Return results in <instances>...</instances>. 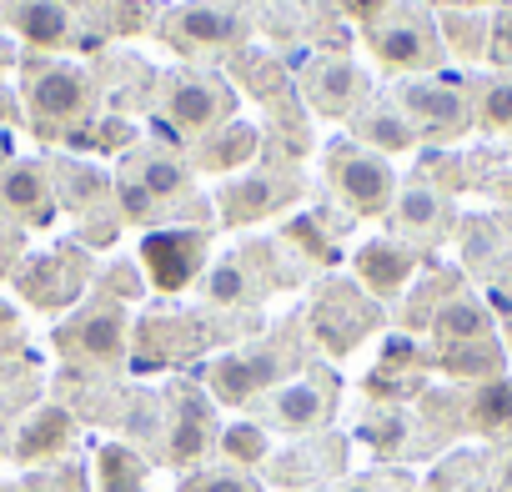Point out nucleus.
<instances>
[{
    "label": "nucleus",
    "mask_w": 512,
    "mask_h": 492,
    "mask_svg": "<svg viewBox=\"0 0 512 492\" xmlns=\"http://www.w3.org/2000/svg\"><path fill=\"white\" fill-rule=\"evenodd\" d=\"M367 36V51L382 71H397V76H427L442 66V36H437V21H427L422 11L412 6H392L382 21L362 26Z\"/></svg>",
    "instance_id": "1"
},
{
    "label": "nucleus",
    "mask_w": 512,
    "mask_h": 492,
    "mask_svg": "<svg viewBox=\"0 0 512 492\" xmlns=\"http://www.w3.org/2000/svg\"><path fill=\"white\" fill-rule=\"evenodd\" d=\"M91 76L81 66H66V61H31L26 66V116L36 131H66L76 121L91 116Z\"/></svg>",
    "instance_id": "2"
},
{
    "label": "nucleus",
    "mask_w": 512,
    "mask_h": 492,
    "mask_svg": "<svg viewBox=\"0 0 512 492\" xmlns=\"http://www.w3.org/2000/svg\"><path fill=\"white\" fill-rule=\"evenodd\" d=\"M181 196H191V171H186L181 156H171V151H136V156H126L121 181H116V201L136 221L156 216L161 206H176Z\"/></svg>",
    "instance_id": "3"
},
{
    "label": "nucleus",
    "mask_w": 512,
    "mask_h": 492,
    "mask_svg": "<svg viewBox=\"0 0 512 492\" xmlns=\"http://www.w3.org/2000/svg\"><path fill=\"white\" fill-rule=\"evenodd\" d=\"M327 171H332V191L342 196V206L352 216H382V211H392L397 171H392L387 156H377L367 146H332Z\"/></svg>",
    "instance_id": "4"
},
{
    "label": "nucleus",
    "mask_w": 512,
    "mask_h": 492,
    "mask_svg": "<svg viewBox=\"0 0 512 492\" xmlns=\"http://www.w3.org/2000/svg\"><path fill=\"white\" fill-rule=\"evenodd\" d=\"M337 412V377L312 367V372H297L287 377L277 392H267L262 402V417L272 432H287V437H307V432H322Z\"/></svg>",
    "instance_id": "5"
},
{
    "label": "nucleus",
    "mask_w": 512,
    "mask_h": 492,
    "mask_svg": "<svg viewBox=\"0 0 512 492\" xmlns=\"http://www.w3.org/2000/svg\"><path fill=\"white\" fill-rule=\"evenodd\" d=\"M397 106L402 116L412 121L417 141H457L467 126H472V101L462 86L442 81V76H412L402 91H397Z\"/></svg>",
    "instance_id": "6"
},
{
    "label": "nucleus",
    "mask_w": 512,
    "mask_h": 492,
    "mask_svg": "<svg viewBox=\"0 0 512 492\" xmlns=\"http://www.w3.org/2000/svg\"><path fill=\"white\" fill-rule=\"evenodd\" d=\"M56 347L71 357V362H86V367H116L131 347V322L116 302H91L81 307L61 332H56Z\"/></svg>",
    "instance_id": "7"
},
{
    "label": "nucleus",
    "mask_w": 512,
    "mask_h": 492,
    "mask_svg": "<svg viewBox=\"0 0 512 492\" xmlns=\"http://www.w3.org/2000/svg\"><path fill=\"white\" fill-rule=\"evenodd\" d=\"M166 116L181 126V131H191V136H211V131H221L226 121H231V86L221 81V76H211V71H176L171 81H166Z\"/></svg>",
    "instance_id": "8"
},
{
    "label": "nucleus",
    "mask_w": 512,
    "mask_h": 492,
    "mask_svg": "<svg viewBox=\"0 0 512 492\" xmlns=\"http://www.w3.org/2000/svg\"><path fill=\"white\" fill-rule=\"evenodd\" d=\"M141 272L161 292H186L206 272V236L191 226H161L141 241Z\"/></svg>",
    "instance_id": "9"
},
{
    "label": "nucleus",
    "mask_w": 512,
    "mask_h": 492,
    "mask_svg": "<svg viewBox=\"0 0 512 492\" xmlns=\"http://www.w3.org/2000/svg\"><path fill=\"white\" fill-rule=\"evenodd\" d=\"M372 327H377L372 297L357 282H327V292L317 297V337L332 352H352Z\"/></svg>",
    "instance_id": "10"
},
{
    "label": "nucleus",
    "mask_w": 512,
    "mask_h": 492,
    "mask_svg": "<svg viewBox=\"0 0 512 492\" xmlns=\"http://www.w3.org/2000/svg\"><path fill=\"white\" fill-rule=\"evenodd\" d=\"M176 407L161 412V457L171 467H191L211 442H216V417L206 407V397H196L191 387H176L171 397Z\"/></svg>",
    "instance_id": "11"
},
{
    "label": "nucleus",
    "mask_w": 512,
    "mask_h": 492,
    "mask_svg": "<svg viewBox=\"0 0 512 492\" xmlns=\"http://www.w3.org/2000/svg\"><path fill=\"white\" fill-rule=\"evenodd\" d=\"M0 211H6L11 221H26V226L56 221L61 196H56L51 166H41V161H11V166H0Z\"/></svg>",
    "instance_id": "12"
},
{
    "label": "nucleus",
    "mask_w": 512,
    "mask_h": 492,
    "mask_svg": "<svg viewBox=\"0 0 512 492\" xmlns=\"http://www.w3.org/2000/svg\"><path fill=\"white\" fill-rule=\"evenodd\" d=\"M302 86H307L312 111H322V116H332V121L357 116L362 101H367V76L357 71L352 56H317V61L307 66Z\"/></svg>",
    "instance_id": "13"
},
{
    "label": "nucleus",
    "mask_w": 512,
    "mask_h": 492,
    "mask_svg": "<svg viewBox=\"0 0 512 492\" xmlns=\"http://www.w3.org/2000/svg\"><path fill=\"white\" fill-rule=\"evenodd\" d=\"M352 272H357V287L377 302L407 292L412 272H417V252L407 241H392V236H377V241H362L357 257H352Z\"/></svg>",
    "instance_id": "14"
},
{
    "label": "nucleus",
    "mask_w": 512,
    "mask_h": 492,
    "mask_svg": "<svg viewBox=\"0 0 512 492\" xmlns=\"http://www.w3.org/2000/svg\"><path fill=\"white\" fill-rule=\"evenodd\" d=\"M282 372L287 367H282L277 352H231L211 367V392L221 402H256V397H267L287 382Z\"/></svg>",
    "instance_id": "15"
},
{
    "label": "nucleus",
    "mask_w": 512,
    "mask_h": 492,
    "mask_svg": "<svg viewBox=\"0 0 512 492\" xmlns=\"http://www.w3.org/2000/svg\"><path fill=\"white\" fill-rule=\"evenodd\" d=\"M447 221H452L447 196H442L432 181H407V186H397V196H392V226H397L412 246L442 241V236H447Z\"/></svg>",
    "instance_id": "16"
},
{
    "label": "nucleus",
    "mask_w": 512,
    "mask_h": 492,
    "mask_svg": "<svg viewBox=\"0 0 512 492\" xmlns=\"http://www.w3.org/2000/svg\"><path fill=\"white\" fill-rule=\"evenodd\" d=\"M86 282V257L76 252H46V257H31L21 267V292L36 302V307H71L76 292Z\"/></svg>",
    "instance_id": "17"
},
{
    "label": "nucleus",
    "mask_w": 512,
    "mask_h": 492,
    "mask_svg": "<svg viewBox=\"0 0 512 492\" xmlns=\"http://www.w3.org/2000/svg\"><path fill=\"white\" fill-rule=\"evenodd\" d=\"M241 16L226 6V0H191L171 16V36L186 46V51H216V46H231L241 36Z\"/></svg>",
    "instance_id": "18"
},
{
    "label": "nucleus",
    "mask_w": 512,
    "mask_h": 492,
    "mask_svg": "<svg viewBox=\"0 0 512 492\" xmlns=\"http://www.w3.org/2000/svg\"><path fill=\"white\" fill-rule=\"evenodd\" d=\"M352 131H357V146H367V151H377V156H397V151H412V146H417V131H412V121L402 116L397 96L362 101V111L352 116Z\"/></svg>",
    "instance_id": "19"
},
{
    "label": "nucleus",
    "mask_w": 512,
    "mask_h": 492,
    "mask_svg": "<svg viewBox=\"0 0 512 492\" xmlns=\"http://www.w3.org/2000/svg\"><path fill=\"white\" fill-rule=\"evenodd\" d=\"M292 186H282L277 176H231L216 196L221 206V221L226 226H251V221H262L277 211V201H287Z\"/></svg>",
    "instance_id": "20"
},
{
    "label": "nucleus",
    "mask_w": 512,
    "mask_h": 492,
    "mask_svg": "<svg viewBox=\"0 0 512 492\" xmlns=\"http://www.w3.org/2000/svg\"><path fill=\"white\" fill-rule=\"evenodd\" d=\"M432 337H437L442 352L472 347V342H492V312H487L477 297L457 292V297H447V302L432 312Z\"/></svg>",
    "instance_id": "21"
},
{
    "label": "nucleus",
    "mask_w": 512,
    "mask_h": 492,
    "mask_svg": "<svg viewBox=\"0 0 512 492\" xmlns=\"http://www.w3.org/2000/svg\"><path fill=\"white\" fill-rule=\"evenodd\" d=\"M11 26H16L31 46H41V51H61V46L76 36L71 11L56 6V0H16V6H11Z\"/></svg>",
    "instance_id": "22"
},
{
    "label": "nucleus",
    "mask_w": 512,
    "mask_h": 492,
    "mask_svg": "<svg viewBox=\"0 0 512 492\" xmlns=\"http://www.w3.org/2000/svg\"><path fill=\"white\" fill-rule=\"evenodd\" d=\"M206 297H211L216 307H251L256 297H262V277H256V262L241 257V252L221 257V262L206 272Z\"/></svg>",
    "instance_id": "23"
},
{
    "label": "nucleus",
    "mask_w": 512,
    "mask_h": 492,
    "mask_svg": "<svg viewBox=\"0 0 512 492\" xmlns=\"http://www.w3.org/2000/svg\"><path fill=\"white\" fill-rule=\"evenodd\" d=\"M151 482V462L126 447V442H101L96 447V487L101 492H146Z\"/></svg>",
    "instance_id": "24"
},
{
    "label": "nucleus",
    "mask_w": 512,
    "mask_h": 492,
    "mask_svg": "<svg viewBox=\"0 0 512 492\" xmlns=\"http://www.w3.org/2000/svg\"><path fill=\"white\" fill-rule=\"evenodd\" d=\"M256 156V126H221L211 131L201 146H196V166L206 171H221V176H241V166Z\"/></svg>",
    "instance_id": "25"
},
{
    "label": "nucleus",
    "mask_w": 512,
    "mask_h": 492,
    "mask_svg": "<svg viewBox=\"0 0 512 492\" xmlns=\"http://www.w3.org/2000/svg\"><path fill=\"white\" fill-rule=\"evenodd\" d=\"M66 442H71V412L41 407V412L26 417V427H21V437H16V457H21V462H46V457H56Z\"/></svg>",
    "instance_id": "26"
},
{
    "label": "nucleus",
    "mask_w": 512,
    "mask_h": 492,
    "mask_svg": "<svg viewBox=\"0 0 512 492\" xmlns=\"http://www.w3.org/2000/svg\"><path fill=\"white\" fill-rule=\"evenodd\" d=\"M467 422L487 437H507L512 432V382L507 377L477 382L472 397H467Z\"/></svg>",
    "instance_id": "27"
},
{
    "label": "nucleus",
    "mask_w": 512,
    "mask_h": 492,
    "mask_svg": "<svg viewBox=\"0 0 512 492\" xmlns=\"http://www.w3.org/2000/svg\"><path fill=\"white\" fill-rule=\"evenodd\" d=\"M437 36H442V51H452L462 61H482L487 41H492V21H482L472 11H447V16H437Z\"/></svg>",
    "instance_id": "28"
},
{
    "label": "nucleus",
    "mask_w": 512,
    "mask_h": 492,
    "mask_svg": "<svg viewBox=\"0 0 512 492\" xmlns=\"http://www.w3.org/2000/svg\"><path fill=\"white\" fill-rule=\"evenodd\" d=\"M216 447H221V457H226L231 467H241V472L272 457V437H267L262 422H231V427H221V432H216Z\"/></svg>",
    "instance_id": "29"
},
{
    "label": "nucleus",
    "mask_w": 512,
    "mask_h": 492,
    "mask_svg": "<svg viewBox=\"0 0 512 492\" xmlns=\"http://www.w3.org/2000/svg\"><path fill=\"white\" fill-rule=\"evenodd\" d=\"M472 126H482V131H512V76H492L477 91Z\"/></svg>",
    "instance_id": "30"
},
{
    "label": "nucleus",
    "mask_w": 512,
    "mask_h": 492,
    "mask_svg": "<svg viewBox=\"0 0 512 492\" xmlns=\"http://www.w3.org/2000/svg\"><path fill=\"white\" fill-rule=\"evenodd\" d=\"M181 492H262L241 467H201V472H186Z\"/></svg>",
    "instance_id": "31"
},
{
    "label": "nucleus",
    "mask_w": 512,
    "mask_h": 492,
    "mask_svg": "<svg viewBox=\"0 0 512 492\" xmlns=\"http://www.w3.org/2000/svg\"><path fill=\"white\" fill-rule=\"evenodd\" d=\"M56 176L76 181V196H81V201H96V196H106V191H111V186H106V176H101V171H91V166H61Z\"/></svg>",
    "instance_id": "32"
},
{
    "label": "nucleus",
    "mask_w": 512,
    "mask_h": 492,
    "mask_svg": "<svg viewBox=\"0 0 512 492\" xmlns=\"http://www.w3.org/2000/svg\"><path fill=\"white\" fill-rule=\"evenodd\" d=\"M487 56H492L497 66H512V11H502V16L492 21V41H487Z\"/></svg>",
    "instance_id": "33"
},
{
    "label": "nucleus",
    "mask_w": 512,
    "mask_h": 492,
    "mask_svg": "<svg viewBox=\"0 0 512 492\" xmlns=\"http://www.w3.org/2000/svg\"><path fill=\"white\" fill-rule=\"evenodd\" d=\"M337 6L352 16V21H362V26H372V21H382L387 11H392V0H337Z\"/></svg>",
    "instance_id": "34"
},
{
    "label": "nucleus",
    "mask_w": 512,
    "mask_h": 492,
    "mask_svg": "<svg viewBox=\"0 0 512 492\" xmlns=\"http://www.w3.org/2000/svg\"><path fill=\"white\" fill-rule=\"evenodd\" d=\"M497 492H512V447H507L502 462H497Z\"/></svg>",
    "instance_id": "35"
},
{
    "label": "nucleus",
    "mask_w": 512,
    "mask_h": 492,
    "mask_svg": "<svg viewBox=\"0 0 512 492\" xmlns=\"http://www.w3.org/2000/svg\"><path fill=\"white\" fill-rule=\"evenodd\" d=\"M342 492H387V487H382V482H372V477H362V482H347Z\"/></svg>",
    "instance_id": "36"
},
{
    "label": "nucleus",
    "mask_w": 512,
    "mask_h": 492,
    "mask_svg": "<svg viewBox=\"0 0 512 492\" xmlns=\"http://www.w3.org/2000/svg\"><path fill=\"white\" fill-rule=\"evenodd\" d=\"M502 342H507V352H512V322H507V327H502Z\"/></svg>",
    "instance_id": "37"
},
{
    "label": "nucleus",
    "mask_w": 512,
    "mask_h": 492,
    "mask_svg": "<svg viewBox=\"0 0 512 492\" xmlns=\"http://www.w3.org/2000/svg\"><path fill=\"white\" fill-rule=\"evenodd\" d=\"M0 492H21V487H6V482H0Z\"/></svg>",
    "instance_id": "38"
},
{
    "label": "nucleus",
    "mask_w": 512,
    "mask_h": 492,
    "mask_svg": "<svg viewBox=\"0 0 512 492\" xmlns=\"http://www.w3.org/2000/svg\"><path fill=\"white\" fill-rule=\"evenodd\" d=\"M0 156H6V136H0Z\"/></svg>",
    "instance_id": "39"
}]
</instances>
